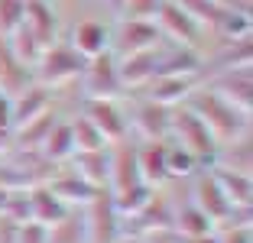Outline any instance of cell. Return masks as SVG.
<instances>
[{
    "label": "cell",
    "mask_w": 253,
    "mask_h": 243,
    "mask_svg": "<svg viewBox=\"0 0 253 243\" xmlns=\"http://www.w3.org/2000/svg\"><path fill=\"white\" fill-rule=\"evenodd\" d=\"M159 3L163 0H124V10L120 13L130 16V20H149V16H156Z\"/></svg>",
    "instance_id": "obj_36"
},
{
    "label": "cell",
    "mask_w": 253,
    "mask_h": 243,
    "mask_svg": "<svg viewBox=\"0 0 253 243\" xmlns=\"http://www.w3.org/2000/svg\"><path fill=\"white\" fill-rule=\"evenodd\" d=\"M42 159L45 162H62L68 156H75V143H72V126L68 123H52V130L45 133L42 140Z\"/></svg>",
    "instance_id": "obj_25"
},
{
    "label": "cell",
    "mask_w": 253,
    "mask_h": 243,
    "mask_svg": "<svg viewBox=\"0 0 253 243\" xmlns=\"http://www.w3.org/2000/svg\"><path fill=\"white\" fill-rule=\"evenodd\" d=\"M45 45L39 42L36 36H33V30L26 26V23H20L13 33H10V55H13L16 62H23V65H36V59L42 55Z\"/></svg>",
    "instance_id": "obj_23"
},
{
    "label": "cell",
    "mask_w": 253,
    "mask_h": 243,
    "mask_svg": "<svg viewBox=\"0 0 253 243\" xmlns=\"http://www.w3.org/2000/svg\"><path fill=\"white\" fill-rule=\"evenodd\" d=\"M82 78H84V91H88L91 97H104V101H111L114 94H120V91H124L120 75H117V59H114L111 49L84 62Z\"/></svg>",
    "instance_id": "obj_5"
},
{
    "label": "cell",
    "mask_w": 253,
    "mask_h": 243,
    "mask_svg": "<svg viewBox=\"0 0 253 243\" xmlns=\"http://www.w3.org/2000/svg\"><path fill=\"white\" fill-rule=\"evenodd\" d=\"M250 140L247 136H237V140L227 143V149H221V153H214V165L217 169H231V172H244V175H250Z\"/></svg>",
    "instance_id": "obj_26"
},
{
    "label": "cell",
    "mask_w": 253,
    "mask_h": 243,
    "mask_svg": "<svg viewBox=\"0 0 253 243\" xmlns=\"http://www.w3.org/2000/svg\"><path fill=\"white\" fill-rule=\"evenodd\" d=\"M211 91L221 94L227 104H234L237 111L250 114V107H253V75H250V65L247 68H227V72L211 84Z\"/></svg>",
    "instance_id": "obj_7"
},
{
    "label": "cell",
    "mask_w": 253,
    "mask_h": 243,
    "mask_svg": "<svg viewBox=\"0 0 253 243\" xmlns=\"http://www.w3.org/2000/svg\"><path fill=\"white\" fill-rule=\"evenodd\" d=\"M7 192H10L7 185H0V211H3V204H7Z\"/></svg>",
    "instance_id": "obj_39"
},
{
    "label": "cell",
    "mask_w": 253,
    "mask_h": 243,
    "mask_svg": "<svg viewBox=\"0 0 253 243\" xmlns=\"http://www.w3.org/2000/svg\"><path fill=\"white\" fill-rule=\"evenodd\" d=\"M49 243H84V224L75 211H68L62 221L49 227Z\"/></svg>",
    "instance_id": "obj_28"
},
{
    "label": "cell",
    "mask_w": 253,
    "mask_h": 243,
    "mask_svg": "<svg viewBox=\"0 0 253 243\" xmlns=\"http://www.w3.org/2000/svg\"><path fill=\"white\" fill-rule=\"evenodd\" d=\"M192 94V81L185 78V75H159V78H153V84H149L146 91V101H156V104H175V101H185V97Z\"/></svg>",
    "instance_id": "obj_20"
},
{
    "label": "cell",
    "mask_w": 253,
    "mask_h": 243,
    "mask_svg": "<svg viewBox=\"0 0 253 243\" xmlns=\"http://www.w3.org/2000/svg\"><path fill=\"white\" fill-rule=\"evenodd\" d=\"M185 107L195 114V117L205 120V126L214 133V140H227V143H231V140H237V136H247V120H250V114L237 111L234 104H227L221 94H214L211 88L188 94Z\"/></svg>",
    "instance_id": "obj_1"
},
{
    "label": "cell",
    "mask_w": 253,
    "mask_h": 243,
    "mask_svg": "<svg viewBox=\"0 0 253 243\" xmlns=\"http://www.w3.org/2000/svg\"><path fill=\"white\" fill-rule=\"evenodd\" d=\"M217 26H221L227 36H234V39H247L250 36V16H247L244 10H224V16L217 20Z\"/></svg>",
    "instance_id": "obj_32"
},
{
    "label": "cell",
    "mask_w": 253,
    "mask_h": 243,
    "mask_svg": "<svg viewBox=\"0 0 253 243\" xmlns=\"http://www.w3.org/2000/svg\"><path fill=\"white\" fill-rule=\"evenodd\" d=\"M52 123H55L52 111H45L42 117L30 120V123H23V126H16V130H20V143H23V146H42L45 133L52 130Z\"/></svg>",
    "instance_id": "obj_30"
},
{
    "label": "cell",
    "mask_w": 253,
    "mask_h": 243,
    "mask_svg": "<svg viewBox=\"0 0 253 243\" xmlns=\"http://www.w3.org/2000/svg\"><path fill=\"white\" fill-rule=\"evenodd\" d=\"M84 243H114L120 234V214L114 207L111 195L101 192L94 201H88V211L82 214Z\"/></svg>",
    "instance_id": "obj_4"
},
{
    "label": "cell",
    "mask_w": 253,
    "mask_h": 243,
    "mask_svg": "<svg viewBox=\"0 0 253 243\" xmlns=\"http://www.w3.org/2000/svg\"><path fill=\"white\" fill-rule=\"evenodd\" d=\"M111 7H114V10L120 13V10H124V0H111Z\"/></svg>",
    "instance_id": "obj_40"
},
{
    "label": "cell",
    "mask_w": 253,
    "mask_h": 243,
    "mask_svg": "<svg viewBox=\"0 0 253 243\" xmlns=\"http://www.w3.org/2000/svg\"><path fill=\"white\" fill-rule=\"evenodd\" d=\"M23 13H26V0H0V33H13L23 23Z\"/></svg>",
    "instance_id": "obj_33"
},
{
    "label": "cell",
    "mask_w": 253,
    "mask_h": 243,
    "mask_svg": "<svg viewBox=\"0 0 253 243\" xmlns=\"http://www.w3.org/2000/svg\"><path fill=\"white\" fill-rule=\"evenodd\" d=\"M179 230H185L188 237H205L211 230V221L198 211L195 204L185 207V214H179Z\"/></svg>",
    "instance_id": "obj_34"
},
{
    "label": "cell",
    "mask_w": 253,
    "mask_h": 243,
    "mask_svg": "<svg viewBox=\"0 0 253 243\" xmlns=\"http://www.w3.org/2000/svg\"><path fill=\"white\" fill-rule=\"evenodd\" d=\"M159 68V49H143V52H126L117 62V75L124 88H133L143 81H153Z\"/></svg>",
    "instance_id": "obj_13"
},
{
    "label": "cell",
    "mask_w": 253,
    "mask_h": 243,
    "mask_svg": "<svg viewBox=\"0 0 253 243\" xmlns=\"http://www.w3.org/2000/svg\"><path fill=\"white\" fill-rule=\"evenodd\" d=\"M23 23L33 30V36L42 45H52L55 39V13L49 3L42 0H26V13H23Z\"/></svg>",
    "instance_id": "obj_21"
},
{
    "label": "cell",
    "mask_w": 253,
    "mask_h": 243,
    "mask_svg": "<svg viewBox=\"0 0 253 243\" xmlns=\"http://www.w3.org/2000/svg\"><path fill=\"white\" fill-rule=\"evenodd\" d=\"M84 117L101 130L107 143H124L126 140V120L124 114L114 107V101H104V97H91L84 104Z\"/></svg>",
    "instance_id": "obj_9"
},
{
    "label": "cell",
    "mask_w": 253,
    "mask_h": 243,
    "mask_svg": "<svg viewBox=\"0 0 253 243\" xmlns=\"http://www.w3.org/2000/svg\"><path fill=\"white\" fill-rule=\"evenodd\" d=\"M84 62L78 52H75V45H62V42H52L45 45L42 55L36 59V81L39 84H62V81L75 78V75H82Z\"/></svg>",
    "instance_id": "obj_2"
},
{
    "label": "cell",
    "mask_w": 253,
    "mask_h": 243,
    "mask_svg": "<svg viewBox=\"0 0 253 243\" xmlns=\"http://www.w3.org/2000/svg\"><path fill=\"white\" fill-rule=\"evenodd\" d=\"M107 185H111V198L136 188L140 182V172H136V149L126 146V143H117L114 153H107Z\"/></svg>",
    "instance_id": "obj_6"
},
{
    "label": "cell",
    "mask_w": 253,
    "mask_h": 243,
    "mask_svg": "<svg viewBox=\"0 0 253 243\" xmlns=\"http://www.w3.org/2000/svg\"><path fill=\"white\" fill-rule=\"evenodd\" d=\"M13 243H49V227L36 221H23L13 227Z\"/></svg>",
    "instance_id": "obj_35"
},
{
    "label": "cell",
    "mask_w": 253,
    "mask_h": 243,
    "mask_svg": "<svg viewBox=\"0 0 253 243\" xmlns=\"http://www.w3.org/2000/svg\"><path fill=\"white\" fill-rule=\"evenodd\" d=\"M195 207H198L211 224H224L231 217V201L224 198L221 185L214 182L211 172H205V175L198 178V185H195Z\"/></svg>",
    "instance_id": "obj_12"
},
{
    "label": "cell",
    "mask_w": 253,
    "mask_h": 243,
    "mask_svg": "<svg viewBox=\"0 0 253 243\" xmlns=\"http://www.w3.org/2000/svg\"><path fill=\"white\" fill-rule=\"evenodd\" d=\"M72 143H75V153H94V149H104L107 146V140L101 136V130H97L94 123H91L88 117H78V120H72Z\"/></svg>",
    "instance_id": "obj_27"
},
{
    "label": "cell",
    "mask_w": 253,
    "mask_h": 243,
    "mask_svg": "<svg viewBox=\"0 0 253 243\" xmlns=\"http://www.w3.org/2000/svg\"><path fill=\"white\" fill-rule=\"evenodd\" d=\"M10 130H13L10 126V97L0 91V136H7Z\"/></svg>",
    "instance_id": "obj_38"
},
{
    "label": "cell",
    "mask_w": 253,
    "mask_h": 243,
    "mask_svg": "<svg viewBox=\"0 0 253 243\" xmlns=\"http://www.w3.org/2000/svg\"><path fill=\"white\" fill-rule=\"evenodd\" d=\"M33 84V75L26 72L23 62H16L7 49H0V91L7 97H16L23 88H30Z\"/></svg>",
    "instance_id": "obj_22"
},
{
    "label": "cell",
    "mask_w": 253,
    "mask_h": 243,
    "mask_svg": "<svg viewBox=\"0 0 253 243\" xmlns=\"http://www.w3.org/2000/svg\"><path fill=\"white\" fill-rule=\"evenodd\" d=\"M156 30H166L175 42H182V45H192V42H198V20H192V16L185 13L182 7H175L172 0H163L159 3V10H156Z\"/></svg>",
    "instance_id": "obj_11"
},
{
    "label": "cell",
    "mask_w": 253,
    "mask_h": 243,
    "mask_svg": "<svg viewBox=\"0 0 253 243\" xmlns=\"http://www.w3.org/2000/svg\"><path fill=\"white\" fill-rule=\"evenodd\" d=\"M214 243H250V227H237V224H227L224 234Z\"/></svg>",
    "instance_id": "obj_37"
},
{
    "label": "cell",
    "mask_w": 253,
    "mask_h": 243,
    "mask_svg": "<svg viewBox=\"0 0 253 243\" xmlns=\"http://www.w3.org/2000/svg\"><path fill=\"white\" fill-rule=\"evenodd\" d=\"M75 175H82L84 182L104 188L107 185V149H94V153H75Z\"/></svg>",
    "instance_id": "obj_24"
},
{
    "label": "cell",
    "mask_w": 253,
    "mask_h": 243,
    "mask_svg": "<svg viewBox=\"0 0 253 243\" xmlns=\"http://www.w3.org/2000/svg\"><path fill=\"white\" fill-rule=\"evenodd\" d=\"M136 172L143 185H159L166 182V143L163 140H146V146L136 149Z\"/></svg>",
    "instance_id": "obj_15"
},
{
    "label": "cell",
    "mask_w": 253,
    "mask_h": 243,
    "mask_svg": "<svg viewBox=\"0 0 253 243\" xmlns=\"http://www.w3.org/2000/svg\"><path fill=\"white\" fill-rule=\"evenodd\" d=\"M45 111H52V101H49V88L45 84H30L23 88L16 97H10V126H23L30 120L42 117Z\"/></svg>",
    "instance_id": "obj_8"
},
{
    "label": "cell",
    "mask_w": 253,
    "mask_h": 243,
    "mask_svg": "<svg viewBox=\"0 0 253 243\" xmlns=\"http://www.w3.org/2000/svg\"><path fill=\"white\" fill-rule=\"evenodd\" d=\"M75 52L82 55V59H94V55H101V52L111 49V33H107L104 23L97 20H84L75 26Z\"/></svg>",
    "instance_id": "obj_16"
},
{
    "label": "cell",
    "mask_w": 253,
    "mask_h": 243,
    "mask_svg": "<svg viewBox=\"0 0 253 243\" xmlns=\"http://www.w3.org/2000/svg\"><path fill=\"white\" fill-rule=\"evenodd\" d=\"M49 192H52L62 204H88V201H94L104 188L84 182L82 175H62V178H55V182H49Z\"/></svg>",
    "instance_id": "obj_18"
},
{
    "label": "cell",
    "mask_w": 253,
    "mask_h": 243,
    "mask_svg": "<svg viewBox=\"0 0 253 243\" xmlns=\"http://www.w3.org/2000/svg\"><path fill=\"white\" fill-rule=\"evenodd\" d=\"M169 123H172V111L166 104H156V101H143L136 107V130L146 136V140H163L169 133Z\"/></svg>",
    "instance_id": "obj_17"
},
{
    "label": "cell",
    "mask_w": 253,
    "mask_h": 243,
    "mask_svg": "<svg viewBox=\"0 0 253 243\" xmlns=\"http://www.w3.org/2000/svg\"><path fill=\"white\" fill-rule=\"evenodd\" d=\"M169 130L179 136V146H185L198 162L214 159V153H217V146H214V133L205 126V120H201V117H195L188 107H182V111H172Z\"/></svg>",
    "instance_id": "obj_3"
},
{
    "label": "cell",
    "mask_w": 253,
    "mask_h": 243,
    "mask_svg": "<svg viewBox=\"0 0 253 243\" xmlns=\"http://www.w3.org/2000/svg\"><path fill=\"white\" fill-rule=\"evenodd\" d=\"M26 195H30V221L42 224V227H52L55 221H62V217L72 211L68 204H62V201L49 192V185H33Z\"/></svg>",
    "instance_id": "obj_14"
},
{
    "label": "cell",
    "mask_w": 253,
    "mask_h": 243,
    "mask_svg": "<svg viewBox=\"0 0 253 243\" xmlns=\"http://www.w3.org/2000/svg\"><path fill=\"white\" fill-rule=\"evenodd\" d=\"M211 175H214V182L221 185V192H224V198L231 201V207H244V204H250V198H253V182H250V175H244V172H231V169H211Z\"/></svg>",
    "instance_id": "obj_19"
},
{
    "label": "cell",
    "mask_w": 253,
    "mask_h": 243,
    "mask_svg": "<svg viewBox=\"0 0 253 243\" xmlns=\"http://www.w3.org/2000/svg\"><path fill=\"white\" fill-rule=\"evenodd\" d=\"M175 7H182L192 20H211V23H217L224 16V10L217 7L214 0H172Z\"/></svg>",
    "instance_id": "obj_31"
},
{
    "label": "cell",
    "mask_w": 253,
    "mask_h": 243,
    "mask_svg": "<svg viewBox=\"0 0 253 243\" xmlns=\"http://www.w3.org/2000/svg\"><path fill=\"white\" fill-rule=\"evenodd\" d=\"M198 165H201V162L195 159L185 146H179V143H175V146H166V175H169V178H175V175H192Z\"/></svg>",
    "instance_id": "obj_29"
},
{
    "label": "cell",
    "mask_w": 253,
    "mask_h": 243,
    "mask_svg": "<svg viewBox=\"0 0 253 243\" xmlns=\"http://www.w3.org/2000/svg\"><path fill=\"white\" fill-rule=\"evenodd\" d=\"M114 45H120V52H143V49H156L159 45V30L153 20H130L124 16L114 33Z\"/></svg>",
    "instance_id": "obj_10"
}]
</instances>
